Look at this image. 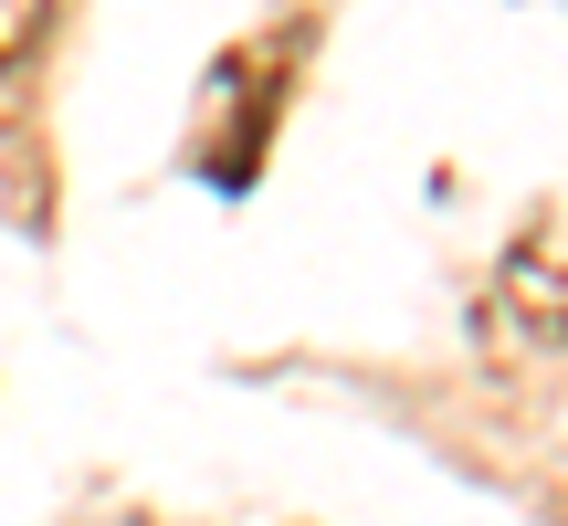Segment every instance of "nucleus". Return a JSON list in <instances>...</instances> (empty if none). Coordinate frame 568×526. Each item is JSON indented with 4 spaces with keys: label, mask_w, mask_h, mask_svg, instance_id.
<instances>
[{
    "label": "nucleus",
    "mask_w": 568,
    "mask_h": 526,
    "mask_svg": "<svg viewBox=\"0 0 568 526\" xmlns=\"http://www.w3.org/2000/svg\"><path fill=\"white\" fill-rule=\"evenodd\" d=\"M506 316L527 326L537 347H568V222L516 232V253H506Z\"/></svg>",
    "instance_id": "nucleus-1"
},
{
    "label": "nucleus",
    "mask_w": 568,
    "mask_h": 526,
    "mask_svg": "<svg viewBox=\"0 0 568 526\" xmlns=\"http://www.w3.org/2000/svg\"><path fill=\"white\" fill-rule=\"evenodd\" d=\"M42 32H53V0H0V74H21L42 53Z\"/></svg>",
    "instance_id": "nucleus-2"
}]
</instances>
